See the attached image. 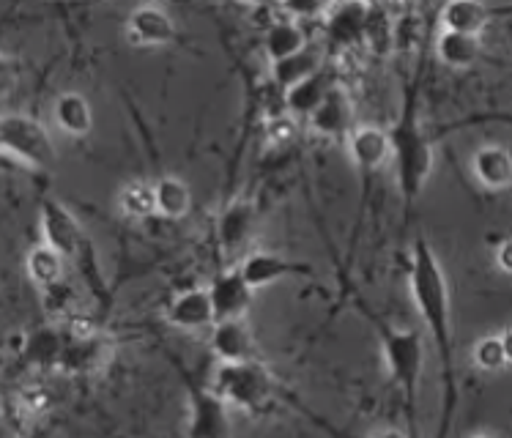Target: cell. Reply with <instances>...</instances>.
<instances>
[{"label":"cell","instance_id":"5","mask_svg":"<svg viewBox=\"0 0 512 438\" xmlns=\"http://www.w3.org/2000/svg\"><path fill=\"white\" fill-rule=\"evenodd\" d=\"M381 337H384V354H387L392 378L398 381L403 395H406L408 411H414L419 373H422V365H425L422 334L414 332V329H389V326H381Z\"/></svg>","mask_w":512,"mask_h":438},{"label":"cell","instance_id":"32","mask_svg":"<svg viewBox=\"0 0 512 438\" xmlns=\"http://www.w3.org/2000/svg\"><path fill=\"white\" fill-rule=\"evenodd\" d=\"M373 438H408L406 433H400V430H381V433H376Z\"/></svg>","mask_w":512,"mask_h":438},{"label":"cell","instance_id":"16","mask_svg":"<svg viewBox=\"0 0 512 438\" xmlns=\"http://www.w3.org/2000/svg\"><path fill=\"white\" fill-rule=\"evenodd\" d=\"M324 69V53L321 47H304L302 53L291 55L280 63H272V80L277 88H283L285 94L296 88L299 83H304L307 77H313L315 72Z\"/></svg>","mask_w":512,"mask_h":438},{"label":"cell","instance_id":"18","mask_svg":"<svg viewBox=\"0 0 512 438\" xmlns=\"http://www.w3.org/2000/svg\"><path fill=\"white\" fill-rule=\"evenodd\" d=\"M239 269L252 291H255V288H263V285H272V282L277 280H283L288 274L304 272L302 266L288 263L285 258H280V255H274V252H255V255H250L247 261L241 263Z\"/></svg>","mask_w":512,"mask_h":438},{"label":"cell","instance_id":"6","mask_svg":"<svg viewBox=\"0 0 512 438\" xmlns=\"http://www.w3.org/2000/svg\"><path fill=\"white\" fill-rule=\"evenodd\" d=\"M42 230H44V244H50L53 250H58L63 258H72L80 261L83 258L85 241L83 230L77 225V219L72 217V211L61 206L58 200H44L42 203Z\"/></svg>","mask_w":512,"mask_h":438},{"label":"cell","instance_id":"31","mask_svg":"<svg viewBox=\"0 0 512 438\" xmlns=\"http://www.w3.org/2000/svg\"><path fill=\"white\" fill-rule=\"evenodd\" d=\"M502 343H504V354H507V362H512V329L502 334Z\"/></svg>","mask_w":512,"mask_h":438},{"label":"cell","instance_id":"2","mask_svg":"<svg viewBox=\"0 0 512 438\" xmlns=\"http://www.w3.org/2000/svg\"><path fill=\"white\" fill-rule=\"evenodd\" d=\"M392 140V159H395V173H398L400 195L411 203L422 195L428 184L430 170H433V146L425 132L417 124V110L408 102L395 129L389 132Z\"/></svg>","mask_w":512,"mask_h":438},{"label":"cell","instance_id":"7","mask_svg":"<svg viewBox=\"0 0 512 438\" xmlns=\"http://www.w3.org/2000/svg\"><path fill=\"white\" fill-rule=\"evenodd\" d=\"M326 20V39L335 44L340 53L356 50L359 44H365L367 20H370V6L365 3H340L329 6Z\"/></svg>","mask_w":512,"mask_h":438},{"label":"cell","instance_id":"33","mask_svg":"<svg viewBox=\"0 0 512 438\" xmlns=\"http://www.w3.org/2000/svg\"><path fill=\"white\" fill-rule=\"evenodd\" d=\"M471 438H496V436H488V433H477V436H471Z\"/></svg>","mask_w":512,"mask_h":438},{"label":"cell","instance_id":"21","mask_svg":"<svg viewBox=\"0 0 512 438\" xmlns=\"http://www.w3.org/2000/svg\"><path fill=\"white\" fill-rule=\"evenodd\" d=\"M55 124L61 126L63 135L69 137H85L94 126V113H91V105L83 94H63L58 102H55Z\"/></svg>","mask_w":512,"mask_h":438},{"label":"cell","instance_id":"13","mask_svg":"<svg viewBox=\"0 0 512 438\" xmlns=\"http://www.w3.org/2000/svg\"><path fill=\"white\" fill-rule=\"evenodd\" d=\"M211 348H214V354L220 356L225 365L252 362V356H255V340H252V332L241 318L214 324Z\"/></svg>","mask_w":512,"mask_h":438},{"label":"cell","instance_id":"24","mask_svg":"<svg viewBox=\"0 0 512 438\" xmlns=\"http://www.w3.org/2000/svg\"><path fill=\"white\" fill-rule=\"evenodd\" d=\"M28 274H31V280L36 285H42V288H55V285H61L63 277V255L58 250H53L50 244H39V247H33L28 252Z\"/></svg>","mask_w":512,"mask_h":438},{"label":"cell","instance_id":"17","mask_svg":"<svg viewBox=\"0 0 512 438\" xmlns=\"http://www.w3.org/2000/svg\"><path fill=\"white\" fill-rule=\"evenodd\" d=\"M474 176L482 187L507 189L512 184V157L502 146H485L474 154Z\"/></svg>","mask_w":512,"mask_h":438},{"label":"cell","instance_id":"28","mask_svg":"<svg viewBox=\"0 0 512 438\" xmlns=\"http://www.w3.org/2000/svg\"><path fill=\"white\" fill-rule=\"evenodd\" d=\"M283 11L288 20L304 22L326 17V14H329V6H326V3H283Z\"/></svg>","mask_w":512,"mask_h":438},{"label":"cell","instance_id":"14","mask_svg":"<svg viewBox=\"0 0 512 438\" xmlns=\"http://www.w3.org/2000/svg\"><path fill=\"white\" fill-rule=\"evenodd\" d=\"M335 88L337 72L324 66L321 72H315L313 77H307L304 83H299L296 88H291V91L285 94V107H288L291 113L313 115L315 110L329 99V94H332Z\"/></svg>","mask_w":512,"mask_h":438},{"label":"cell","instance_id":"12","mask_svg":"<svg viewBox=\"0 0 512 438\" xmlns=\"http://www.w3.org/2000/svg\"><path fill=\"white\" fill-rule=\"evenodd\" d=\"M348 154L362 173H373L392 157L389 132L378 129V126H359L348 137Z\"/></svg>","mask_w":512,"mask_h":438},{"label":"cell","instance_id":"25","mask_svg":"<svg viewBox=\"0 0 512 438\" xmlns=\"http://www.w3.org/2000/svg\"><path fill=\"white\" fill-rule=\"evenodd\" d=\"M154 192H157V211L162 217L168 219H181L187 217L189 206H192V195H189V187L176 176L159 178L154 184Z\"/></svg>","mask_w":512,"mask_h":438},{"label":"cell","instance_id":"11","mask_svg":"<svg viewBox=\"0 0 512 438\" xmlns=\"http://www.w3.org/2000/svg\"><path fill=\"white\" fill-rule=\"evenodd\" d=\"M168 321L178 329H187V332L217 324L211 293L206 288H189V291L178 293L168 307Z\"/></svg>","mask_w":512,"mask_h":438},{"label":"cell","instance_id":"8","mask_svg":"<svg viewBox=\"0 0 512 438\" xmlns=\"http://www.w3.org/2000/svg\"><path fill=\"white\" fill-rule=\"evenodd\" d=\"M189 438H230L228 408L217 392H206V389L192 392Z\"/></svg>","mask_w":512,"mask_h":438},{"label":"cell","instance_id":"15","mask_svg":"<svg viewBox=\"0 0 512 438\" xmlns=\"http://www.w3.org/2000/svg\"><path fill=\"white\" fill-rule=\"evenodd\" d=\"M351 118H354V110H351V99L345 94L343 85H337L335 91L329 94L324 105L318 107L313 115H310V126H313L315 135L324 137H340L351 129Z\"/></svg>","mask_w":512,"mask_h":438},{"label":"cell","instance_id":"22","mask_svg":"<svg viewBox=\"0 0 512 438\" xmlns=\"http://www.w3.org/2000/svg\"><path fill=\"white\" fill-rule=\"evenodd\" d=\"M255 228V206L250 200H233L220 217V241L225 250H236L244 241L250 239Z\"/></svg>","mask_w":512,"mask_h":438},{"label":"cell","instance_id":"19","mask_svg":"<svg viewBox=\"0 0 512 438\" xmlns=\"http://www.w3.org/2000/svg\"><path fill=\"white\" fill-rule=\"evenodd\" d=\"M491 22V9L482 3H471V0H452L441 9V25L444 31L466 33V36H477V33Z\"/></svg>","mask_w":512,"mask_h":438},{"label":"cell","instance_id":"3","mask_svg":"<svg viewBox=\"0 0 512 438\" xmlns=\"http://www.w3.org/2000/svg\"><path fill=\"white\" fill-rule=\"evenodd\" d=\"M214 392L250 414H263L274 403V381L269 370L255 362L222 365L214 378Z\"/></svg>","mask_w":512,"mask_h":438},{"label":"cell","instance_id":"9","mask_svg":"<svg viewBox=\"0 0 512 438\" xmlns=\"http://www.w3.org/2000/svg\"><path fill=\"white\" fill-rule=\"evenodd\" d=\"M209 293L211 302H214L217 324H220V321H236V318L244 315L247 304H250L252 288L244 280L241 269H230V272H222L220 277H214Z\"/></svg>","mask_w":512,"mask_h":438},{"label":"cell","instance_id":"27","mask_svg":"<svg viewBox=\"0 0 512 438\" xmlns=\"http://www.w3.org/2000/svg\"><path fill=\"white\" fill-rule=\"evenodd\" d=\"M474 365L485 370V373H499L507 365V354H504L502 337H482L480 343L474 345Z\"/></svg>","mask_w":512,"mask_h":438},{"label":"cell","instance_id":"20","mask_svg":"<svg viewBox=\"0 0 512 438\" xmlns=\"http://www.w3.org/2000/svg\"><path fill=\"white\" fill-rule=\"evenodd\" d=\"M304 47H310L307 36H304V28L299 22L288 20V17L277 22L274 28H269L266 36H263V50H266L272 63H280L285 58H291V55L302 53Z\"/></svg>","mask_w":512,"mask_h":438},{"label":"cell","instance_id":"26","mask_svg":"<svg viewBox=\"0 0 512 438\" xmlns=\"http://www.w3.org/2000/svg\"><path fill=\"white\" fill-rule=\"evenodd\" d=\"M118 203H121V211H124L126 217L132 219H148L154 217V214H159L157 192H154V187L146 184V181H135V184L124 187Z\"/></svg>","mask_w":512,"mask_h":438},{"label":"cell","instance_id":"1","mask_svg":"<svg viewBox=\"0 0 512 438\" xmlns=\"http://www.w3.org/2000/svg\"><path fill=\"white\" fill-rule=\"evenodd\" d=\"M411 291L417 299L419 315L428 324L433 340L439 345L444 365H450L452 329H450V293L441 272L436 255L425 241H419L414 250V266H411Z\"/></svg>","mask_w":512,"mask_h":438},{"label":"cell","instance_id":"30","mask_svg":"<svg viewBox=\"0 0 512 438\" xmlns=\"http://www.w3.org/2000/svg\"><path fill=\"white\" fill-rule=\"evenodd\" d=\"M496 263H499V269L507 274H512V239H507L499 247V252H496Z\"/></svg>","mask_w":512,"mask_h":438},{"label":"cell","instance_id":"10","mask_svg":"<svg viewBox=\"0 0 512 438\" xmlns=\"http://www.w3.org/2000/svg\"><path fill=\"white\" fill-rule=\"evenodd\" d=\"M176 39V25L159 6H137L129 14V42L137 47H162Z\"/></svg>","mask_w":512,"mask_h":438},{"label":"cell","instance_id":"23","mask_svg":"<svg viewBox=\"0 0 512 438\" xmlns=\"http://www.w3.org/2000/svg\"><path fill=\"white\" fill-rule=\"evenodd\" d=\"M482 53L480 39L477 36H466V33L444 31L436 42V55L444 66L450 69H466L477 61Z\"/></svg>","mask_w":512,"mask_h":438},{"label":"cell","instance_id":"29","mask_svg":"<svg viewBox=\"0 0 512 438\" xmlns=\"http://www.w3.org/2000/svg\"><path fill=\"white\" fill-rule=\"evenodd\" d=\"M293 135H296V126H293L291 118H285V115L274 118L272 124H269V129H266V137H269V143H274V146L291 143Z\"/></svg>","mask_w":512,"mask_h":438},{"label":"cell","instance_id":"4","mask_svg":"<svg viewBox=\"0 0 512 438\" xmlns=\"http://www.w3.org/2000/svg\"><path fill=\"white\" fill-rule=\"evenodd\" d=\"M0 143L9 157L20 159L25 165L50 170L55 167V143L47 126L39 124L31 115L11 113L0 124Z\"/></svg>","mask_w":512,"mask_h":438}]
</instances>
